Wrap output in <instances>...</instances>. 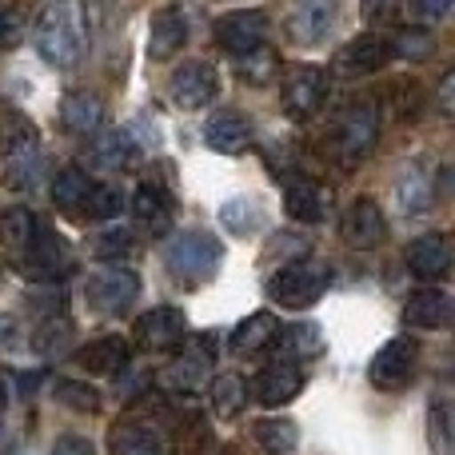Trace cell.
Masks as SVG:
<instances>
[{
	"instance_id": "cell-22",
	"label": "cell",
	"mask_w": 455,
	"mask_h": 455,
	"mask_svg": "<svg viewBox=\"0 0 455 455\" xmlns=\"http://www.w3.org/2000/svg\"><path fill=\"white\" fill-rule=\"evenodd\" d=\"M280 336V320L272 312H251L248 320L235 323L232 331V352L235 355H251V352H264V347L275 344Z\"/></svg>"
},
{
	"instance_id": "cell-21",
	"label": "cell",
	"mask_w": 455,
	"mask_h": 455,
	"mask_svg": "<svg viewBox=\"0 0 455 455\" xmlns=\"http://www.w3.org/2000/svg\"><path fill=\"white\" fill-rule=\"evenodd\" d=\"M96 180H88L80 168H60L52 180V204L60 208L64 216H84L88 212V200H92Z\"/></svg>"
},
{
	"instance_id": "cell-1",
	"label": "cell",
	"mask_w": 455,
	"mask_h": 455,
	"mask_svg": "<svg viewBox=\"0 0 455 455\" xmlns=\"http://www.w3.org/2000/svg\"><path fill=\"white\" fill-rule=\"evenodd\" d=\"M36 52L52 68H72L88 52V16L80 0H48L36 20Z\"/></svg>"
},
{
	"instance_id": "cell-16",
	"label": "cell",
	"mask_w": 455,
	"mask_h": 455,
	"mask_svg": "<svg viewBox=\"0 0 455 455\" xmlns=\"http://www.w3.org/2000/svg\"><path fill=\"white\" fill-rule=\"evenodd\" d=\"M264 32H267L264 12H232L216 24V40H220V48L232 56H243V52H251V48H259L264 44Z\"/></svg>"
},
{
	"instance_id": "cell-34",
	"label": "cell",
	"mask_w": 455,
	"mask_h": 455,
	"mask_svg": "<svg viewBox=\"0 0 455 455\" xmlns=\"http://www.w3.org/2000/svg\"><path fill=\"white\" fill-rule=\"evenodd\" d=\"M32 347H36L40 355H64L72 347V323L64 320V315L44 320L36 328V336H32Z\"/></svg>"
},
{
	"instance_id": "cell-18",
	"label": "cell",
	"mask_w": 455,
	"mask_h": 455,
	"mask_svg": "<svg viewBox=\"0 0 455 455\" xmlns=\"http://www.w3.org/2000/svg\"><path fill=\"white\" fill-rule=\"evenodd\" d=\"M387 60H392V44H387L384 36H376V32L355 36L352 44H344V52H339V68H344L347 76H368V72H379Z\"/></svg>"
},
{
	"instance_id": "cell-9",
	"label": "cell",
	"mask_w": 455,
	"mask_h": 455,
	"mask_svg": "<svg viewBox=\"0 0 455 455\" xmlns=\"http://www.w3.org/2000/svg\"><path fill=\"white\" fill-rule=\"evenodd\" d=\"M208 371H212V339L200 336V339H192L188 347L176 352V360L164 368V384L172 387V392H200Z\"/></svg>"
},
{
	"instance_id": "cell-28",
	"label": "cell",
	"mask_w": 455,
	"mask_h": 455,
	"mask_svg": "<svg viewBox=\"0 0 455 455\" xmlns=\"http://www.w3.org/2000/svg\"><path fill=\"white\" fill-rule=\"evenodd\" d=\"M36 144H40V132L28 116H20V112H4V116H0V152L24 156V152H32Z\"/></svg>"
},
{
	"instance_id": "cell-10",
	"label": "cell",
	"mask_w": 455,
	"mask_h": 455,
	"mask_svg": "<svg viewBox=\"0 0 455 455\" xmlns=\"http://www.w3.org/2000/svg\"><path fill=\"white\" fill-rule=\"evenodd\" d=\"M339 235H344V243H352V248H360V251L384 243L387 220H384L376 200H368V196L352 200V208L344 212V224H339Z\"/></svg>"
},
{
	"instance_id": "cell-42",
	"label": "cell",
	"mask_w": 455,
	"mask_h": 455,
	"mask_svg": "<svg viewBox=\"0 0 455 455\" xmlns=\"http://www.w3.org/2000/svg\"><path fill=\"white\" fill-rule=\"evenodd\" d=\"M48 455H96V448L84 440V435H60Z\"/></svg>"
},
{
	"instance_id": "cell-37",
	"label": "cell",
	"mask_w": 455,
	"mask_h": 455,
	"mask_svg": "<svg viewBox=\"0 0 455 455\" xmlns=\"http://www.w3.org/2000/svg\"><path fill=\"white\" fill-rule=\"evenodd\" d=\"M432 48H435L432 32H424V28H400V32H395L392 52L408 56V60H424V56H432Z\"/></svg>"
},
{
	"instance_id": "cell-7",
	"label": "cell",
	"mask_w": 455,
	"mask_h": 455,
	"mask_svg": "<svg viewBox=\"0 0 455 455\" xmlns=\"http://www.w3.org/2000/svg\"><path fill=\"white\" fill-rule=\"evenodd\" d=\"M323 96H328V76L312 64H296V68L283 72L280 84V104L291 120H307L323 108Z\"/></svg>"
},
{
	"instance_id": "cell-29",
	"label": "cell",
	"mask_w": 455,
	"mask_h": 455,
	"mask_svg": "<svg viewBox=\"0 0 455 455\" xmlns=\"http://www.w3.org/2000/svg\"><path fill=\"white\" fill-rule=\"evenodd\" d=\"M395 200H400L403 216H419L427 204H432V180L424 176V168H408L395 184Z\"/></svg>"
},
{
	"instance_id": "cell-11",
	"label": "cell",
	"mask_w": 455,
	"mask_h": 455,
	"mask_svg": "<svg viewBox=\"0 0 455 455\" xmlns=\"http://www.w3.org/2000/svg\"><path fill=\"white\" fill-rule=\"evenodd\" d=\"M184 339V312L172 304L152 307L136 320V344L148 347V352H168V347H180Z\"/></svg>"
},
{
	"instance_id": "cell-24",
	"label": "cell",
	"mask_w": 455,
	"mask_h": 455,
	"mask_svg": "<svg viewBox=\"0 0 455 455\" xmlns=\"http://www.w3.org/2000/svg\"><path fill=\"white\" fill-rule=\"evenodd\" d=\"M184 36H188V24H184V12H180V8H160V12L152 16L148 56L164 60L168 52H176V48L184 44Z\"/></svg>"
},
{
	"instance_id": "cell-2",
	"label": "cell",
	"mask_w": 455,
	"mask_h": 455,
	"mask_svg": "<svg viewBox=\"0 0 455 455\" xmlns=\"http://www.w3.org/2000/svg\"><path fill=\"white\" fill-rule=\"evenodd\" d=\"M220 259H224L220 240L212 232H200V228L176 232L172 243H168V267H172V275L184 288H200L204 280H212Z\"/></svg>"
},
{
	"instance_id": "cell-32",
	"label": "cell",
	"mask_w": 455,
	"mask_h": 455,
	"mask_svg": "<svg viewBox=\"0 0 455 455\" xmlns=\"http://www.w3.org/2000/svg\"><path fill=\"white\" fill-rule=\"evenodd\" d=\"M112 455H168V448L152 427H124L112 443Z\"/></svg>"
},
{
	"instance_id": "cell-23",
	"label": "cell",
	"mask_w": 455,
	"mask_h": 455,
	"mask_svg": "<svg viewBox=\"0 0 455 455\" xmlns=\"http://www.w3.org/2000/svg\"><path fill=\"white\" fill-rule=\"evenodd\" d=\"M92 160L104 168V172H124V168H132L136 160H140V148H136L132 132H124V128H112V132H104L100 140H96Z\"/></svg>"
},
{
	"instance_id": "cell-14",
	"label": "cell",
	"mask_w": 455,
	"mask_h": 455,
	"mask_svg": "<svg viewBox=\"0 0 455 455\" xmlns=\"http://www.w3.org/2000/svg\"><path fill=\"white\" fill-rule=\"evenodd\" d=\"M451 312H455V299H451V291H443V288H419V291H411L408 304H403V320L424 331L448 328Z\"/></svg>"
},
{
	"instance_id": "cell-3",
	"label": "cell",
	"mask_w": 455,
	"mask_h": 455,
	"mask_svg": "<svg viewBox=\"0 0 455 455\" xmlns=\"http://www.w3.org/2000/svg\"><path fill=\"white\" fill-rule=\"evenodd\" d=\"M328 264L320 259H291L267 280V296L280 307H312L328 291Z\"/></svg>"
},
{
	"instance_id": "cell-15",
	"label": "cell",
	"mask_w": 455,
	"mask_h": 455,
	"mask_svg": "<svg viewBox=\"0 0 455 455\" xmlns=\"http://www.w3.org/2000/svg\"><path fill=\"white\" fill-rule=\"evenodd\" d=\"M331 208V192L315 180H288L283 184V212L299 224H320Z\"/></svg>"
},
{
	"instance_id": "cell-39",
	"label": "cell",
	"mask_w": 455,
	"mask_h": 455,
	"mask_svg": "<svg viewBox=\"0 0 455 455\" xmlns=\"http://www.w3.org/2000/svg\"><path fill=\"white\" fill-rule=\"evenodd\" d=\"M132 251V232L128 228H108V232L96 240V256L100 259H124Z\"/></svg>"
},
{
	"instance_id": "cell-12",
	"label": "cell",
	"mask_w": 455,
	"mask_h": 455,
	"mask_svg": "<svg viewBox=\"0 0 455 455\" xmlns=\"http://www.w3.org/2000/svg\"><path fill=\"white\" fill-rule=\"evenodd\" d=\"M204 140L212 152H220V156H240V152L251 148V140H256V128H251V120L243 116V112H216L212 120L204 124Z\"/></svg>"
},
{
	"instance_id": "cell-13",
	"label": "cell",
	"mask_w": 455,
	"mask_h": 455,
	"mask_svg": "<svg viewBox=\"0 0 455 455\" xmlns=\"http://www.w3.org/2000/svg\"><path fill=\"white\" fill-rule=\"evenodd\" d=\"M336 24V0H296L288 16V36L296 44H320Z\"/></svg>"
},
{
	"instance_id": "cell-36",
	"label": "cell",
	"mask_w": 455,
	"mask_h": 455,
	"mask_svg": "<svg viewBox=\"0 0 455 455\" xmlns=\"http://www.w3.org/2000/svg\"><path fill=\"white\" fill-rule=\"evenodd\" d=\"M220 220H224L228 228H232V235H248V232H256V224H259L256 200H248V196L228 200L224 212H220Z\"/></svg>"
},
{
	"instance_id": "cell-38",
	"label": "cell",
	"mask_w": 455,
	"mask_h": 455,
	"mask_svg": "<svg viewBox=\"0 0 455 455\" xmlns=\"http://www.w3.org/2000/svg\"><path fill=\"white\" fill-rule=\"evenodd\" d=\"M288 352L291 355H320L323 331L315 328V323H296V328H288Z\"/></svg>"
},
{
	"instance_id": "cell-19",
	"label": "cell",
	"mask_w": 455,
	"mask_h": 455,
	"mask_svg": "<svg viewBox=\"0 0 455 455\" xmlns=\"http://www.w3.org/2000/svg\"><path fill=\"white\" fill-rule=\"evenodd\" d=\"M299 392H304V371H299L296 363H272V368L259 371V379H256V400L264 403V408H280V403L296 400Z\"/></svg>"
},
{
	"instance_id": "cell-17",
	"label": "cell",
	"mask_w": 455,
	"mask_h": 455,
	"mask_svg": "<svg viewBox=\"0 0 455 455\" xmlns=\"http://www.w3.org/2000/svg\"><path fill=\"white\" fill-rule=\"evenodd\" d=\"M408 267L411 275H419V280H435V275H443L451 267V243L443 232H427L419 235V240L408 243Z\"/></svg>"
},
{
	"instance_id": "cell-25",
	"label": "cell",
	"mask_w": 455,
	"mask_h": 455,
	"mask_svg": "<svg viewBox=\"0 0 455 455\" xmlns=\"http://www.w3.org/2000/svg\"><path fill=\"white\" fill-rule=\"evenodd\" d=\"M60 120L68 132L76 136H88L104 124V100L96 92H72L68 100L60 104Z\"/></svg>"
},
{
	"instance_id": "cell-4",
	"label": "cell",
	"mask_w": 455,
	"mask_h": 455,
	"mask_svg": "<svg viewBox=\"0 0 455 455\" xmlns=\"http://www.w3.org/2000/svg\"><path fill=\"white\" fill-rule=\"evenodd\" d=\"M336 152L344 164H355L371 152L379 136V108L371 100H352L344 112L336 116Z\"/></svg>"
},
{
	"instance_id": "cell-26",
	"label": "cell",
	"mask_w": 455,
	"mask_h": 455,
	"mask_svg": "<svg viewBox=\"0 0 455 455\" xmlns=\"http://www.w3.org/2000/svg\"><path fill=\"white\" fill-rule=\"evenodd\" d=\"M132 212H136V224H140L144 232L160 235L168 228V220H172V200H168L156 184H140L132 196Z\"/></svg>"
},
{
	"instance_id": "cell-8",
	"label": "cell",
	"mask_w": 455,
	"mask_h": 455,
	"mask_svg": "<svg viewBox=\"0 0 455 455\" xmlns=\"http://www.w3.org/2000/svg\"><path fill=\"white\" fill-rule=\"evenodd\" d=\"M168 92H172V100L180 104V108L200 112L204 104L216 100L220 76H216V68L208 60H184L180 68L172 72V80H168Z\"/></svg>"
},
{
	"instance_id": "cell-5",
	"label": "cell",
	"mask_w": 455,
	"mask_h": 455,
	"mask_svg": "<svg viewBox=\"0 0 455 455\" xmlns=\"http://www.w3.org/2000/svg\"><path fill=\"white\" fill-rule=\"evenodd\" d=\"M416 363H419V339L411 336H395L371 355V368L368 379L379 387V392H400V387L411 384L416 376Z\"/></svg>"
},
{
	"instance_id": "cell-35",
	"label": "cell",
	"mask_w": 455,
	"mask_h": 455,
	"mask_svg": "<svg viewBox=\"0 0 455 455\" xmlns=\"http://www.w3.org/2000/svg\"><path fill=\"white\" fill-rule=\"evenodd\" d=\"M56 400H60L64 408L88 411V416L100 408V392H96V387H88V384H80V379H60V384H56Z\"/></svg>"
},
{
	"instance_id": "cell-44",
	"label": "cell",
	"mask_w": 455,
	"mask_h": 455,
	"mask_svg": "<svg viewBox=\"0 0 455 455\" xmlns=\"http://www.w3.org/2000/svg\"><path fill=\"white\" fill-rule=\"evenodd\" d=\"M12 339H16V323L0 315V347H12Z\"/></svg>"
},
{
	"instance_id": "cell-33",
	"label": "cell",
	"mask_w": 455,
	"mask_h": 455,
	"mask_svg": "<svg viewBox=\"0 0 455 455\" xmlns=\"http://www.w3.org/2000/svg\"><path fill=\"white\" fill-rule=\"evenodd\" d=\"M248 403V384H243L240 376H220L212 384V408L220 419H232L240 416V408Z\"/></svg>"
},
{
	"instance_id": "cell-40",
	"label": "cell",
	"mask_w": 455,
	"mask_h": 455,
	"mask_svg": "<svg viewBox=\"0 0 455 455\" xmlns=\"http://www.w3.org/2000/svg\"><path fill=\"white\" fill-rule=\"evenodd\" d=\"M24 36V16L20 8L12 4H0V52H8V48H16Z\"/></svg>"
},
{
	"instance_id": "cell-27",
	"label": "cell",
	"mask_w": 455,
	"mask_h": 455,
	"mask_svg": "<svg viewBox=\"0 0 455 455\" xmlns=\"http://www.w3.org/2000/svg\"><path fill=\"white\" fill-rule=\"evenodd\" d=\"M256 443L264 448V455H296V448H299L296 419H283V416L259 419L256 424Z\"/></svg>"
},
{
	"instance_id": "cell-20",
	"label": "cell",
	"mask_w": 455,
	"mask_h": 455,
	"mask_svg": "<svg viewBox=\"0 0 455 455\" xmlns=\"http://www.w3.org/2000/svg\"><path fill=\"white\" fill-rule=\"evenodd\" d=\"M128 363V339L124 336H96L80 347V368L96 376H116Z\"/></svg>"
},
{
	"instance_id": "cell-41",
	"label": "cell",
	"mask_w": 455,
	"mask_h": 455,
	"mask_svg": "<svg viewBox=\"0 0 455 455\" xmlns=\"http://www.w3.org/2000/svg\"><path fill=\"white\" fill-rule=\"evenodd\" d=\"M116 212H120V192H116V188H104V184H96L84 216H96V220H108V216H116Z\"/></svg>"
},
{
	"instance_id": "cell-43",
	"label": "cell",
	"mask_w": 455,
	"mask_h": 455,
	"mask_svg": "<svg viewBox=\"0 0 455 455\" xmlns=\"http://www.w3.org/2000/svg\"><path fill=\"white\" fill-rule=\"evenodd\" d=\"M419 16H427V20H440V16H448L451 0H416Z\"/></svg>"
},
{
	"instance_id": "cell-30",
	"label": "cell",
	"mask_w": 455,
	"mask_h": 455,
	"mask_svg": "<svg viewBox=\"0 0 455 455\" xmlns=\"http://www.w3.org/2000/svg\"><path fill=\"white\" fill-rule=\"evenodd\" d=\"M36 216L28 212V208H8L4 212V220H0V240L8 243L12 251H28L32 243H36Z\"/></svg>"
},
{
	"instance_id": "cell-6",
	"label": "cell",
	"mask_w": 455,
	"mask_h": 455,
	"mask_svg": "<svg viewBox=\"0 0 455 455\" xmlns=\"http://www.w3.org/2000/svg\"><path fill=\"white\" fill-rule=\"evenodd\" d=\"M136 296H140V275L132 267H104V272L88 275L84 283V304L104 315H116L124 307H132Z\"/></svg>"
},
{
	"instance_id": "cell-31",
	"label": "cell",
	"mask_w": 455,
	"mask_h": 455,
	"mask_svg": "<svg viewBox=\"0 0 455 455\" xmlns=\"http://www.w3.org/2000/svg\"><path fill=\"white\" fill-rule=\"evenodd\" d=\"M235 72H240L243 84H264V80H272L275 72H280V60H275L272 48H251V52L235 56Z\"/></svg>"
}]
</instances>
